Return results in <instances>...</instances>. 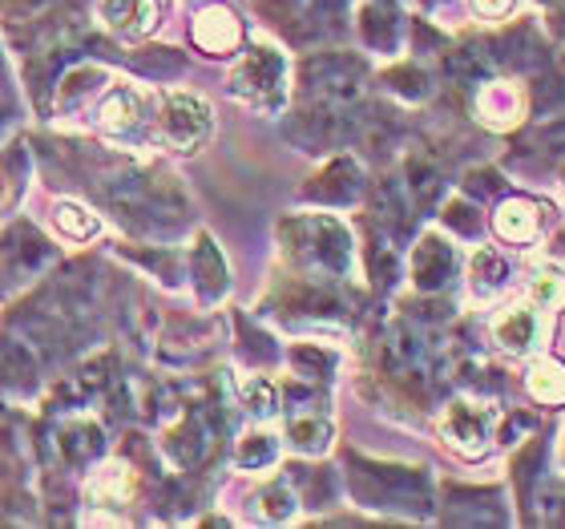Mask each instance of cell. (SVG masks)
Here are the masks:
<instances>
[{"mask_svg":"<svg viewBox=\"0 0 565 529\" xmlns=\"http://www.w3.org/2000/svg\"><path fill=\"white\" fill-rule=\"evenodd\" d=\"M162 134L178 150H194V146L206 141V134H211V109H206V102H199V97H190V94H174L166 102Z\"/></svg>","mask_w":565,"mask_h":529,"instance_id":"1","label":"cell"},{"mask_svg":"<svg viewBox=\"0 0 565 529\" xmlns=\"http://www.w3.org/2000/svg\"><path fill=\"white\" fill-rule=\"evenodd\" d=\"M509 4L513 0H472V9L481 12V17H501V12H509Z\"/></svg>","mask_w":565,"mask_h":529,"instance_id":"17","label":"cell"},{"mask_svg":"<svg viewBox=\"0 0 565 529\" xmlns=\"http://www.w3.org/2000/svg\"><path fill=\"white\" fill-rule=\"evenodd\" d=\"M537 207L525 199H509L501 211H497V235H505L509 243H530L533 231H537Z\"/></svg>","mask_w":565,"mask_h":529,"instance_id":"7","label":"cell"},{"mask_svg":"<svg viewBox=\"0 0 565 529\" xmlns=\"http://www.w3.org/2000/svg\"><path fill=\"white\" fill-rule=\"evenodd\" d=\"M420 283L424 287H440L445 283V275L452 271V251L445 247V243H436V239H428L420 251Z\"/></svg>","mask_w":565,"mask_h":529,"instance_id":"10","label":"cell"},{"mask_svg":"<svg viewBox=\"0 0 565 529\" xmlns=\"http://www.w3.org/2000/svg\"><path fill=\"white\" fill-rule=\"evenodd\" d=\"M542 141L550 146V150H565V118L554 121V126H545L542 130Z\"/></svg>","mask_w":565,"mask_h":529,"instance_id":"16","label":"cell"},{"mask_svg":"<svg viewBox=\"0 0 565 529\" xmlns=\"http://www.w3.org/2000/svg\"><path fill=\"white\" fill-rule=\"evenodd\" d=\"M521 109H525V97L509 82H484L481 94H477V114L497 130H509L521 118Z\"/></svg>","mask_w":565,"mask_h":529,"instance_id":"4","label":"cell"},{"mask_svg":"<svg viewBox=\"0 0 565 529\" xmlns=\"http://www.w3.org/2000/svg\"><path fill=\"white\" fill-rule=\"evenodd\" d=\"M291 436H295V445L299 448H311V453H316V448L328 445V424L323 421H295Z\"/></svg>","mask_w":565,"mask_h":529,"instance_id":"14","label":"cell"},{"mask_svg":"<svg viewBox=\"0 0 565 529\" xmlns=\"http://www.w3.org/2000/svg\"><path fill=\"white\" fill-rule=\"evenodd\" d=\"M501 283H505V263L497 260L493 251H477V255H472V292L484 299V295H493Z\"/></svg>","mask_w":565,"mask_h":529,"instance_id":"11","label":"cell"},{"mask_svg":"<svg viewBox=\"0 0 565 529\" xmlns=\"http://www.w3.org/2000/svg\"><path fill=\"white\" fill-rule=\"evenodd\" d=\"M243 396H247L250 412H259V416L275 412V389L267 384V380H250L247 389H243Z\"/></svg>","mask_w":565,"mask_h":529,"instance_id":"15","label":"cell"},{"mask_svg":"<svg viewBox=\"0 0 565 529\" xmlns=\"http://www.w3.org/2000/svg\"><path fill=\"white\" fill-rule=\"evenodd\" d=\"M106 24L118 36H146L158 24V0H106Z\"/></svg>","mask_w":565,"mask_h":529,"instance_id":"5","label":"cell"},{"mask_svg":"<svg viewBox=\"0 0 565 529\" xmlns=\"http://www.w3.org/2000/svg\"><path fill=\"white\" fill-rule=\"evenodd\" d=\"M57 231H61V235H70V239H89V235H97V231H102V223H97L85 207H77V202H65V207L57 211Z\"/></svg>","mask_w":565,"mask_h":529,"instance_id":"12","label":"cell"},{"mask_svg":"<svg viewBox=\"0 0 565 529\" xmlns=\"http://www.w3.org/2000/svg\"><path fill=\"white\" fill-rule=\"evenodd\" d=\"M533 299L542 307H562L565 304V279L562 275H537L533 279Z\"/></svg>","mask_w":565,"mask_h":529,"instance_id":"13","label":"cell"},{"mask_svg":"<svg viewBox=\"0 0 565 529\" xmlns=\"http://www.w3.org/2000/svg\"><path fill=\"white\" fill-rule=\"evenodd\" d=\"M138 118H141V97L130 94V89L109 94L106 106H102V126H109V130H130Z\"/></svg>","mask_w":565,"mask_h":529,"instance_id":"8","label":"cell"},{"mask_svg":"<svg viewBox=\"0 0 565 529\" xmlns=\"http://www.w3.org/2000/svg\"><path fill=\"white\" fill-rule=\"evenodd\" d=\"M493 331H497V343L513 356L537 352L545 340V324H542V311H537V307H509L505 316L493 324Z\"/></svg>","mask_w":565,"mask_h":529,"instance_id":"2","label":"cell"},{"mask_svg":"<svg viewBox=\"0 0 565 529\" xmlns=\"http://www.w3.org/2000/svg\"><path fill=\"white\" fill-rule=\"evenodd\" d=\"M194 41L202 49H211V53H226V49L238 45V21L231 9H206L199 12V21H194Z\"/></svg>","mask_w":565,"mask_h":529,"instance_id":"6","label":"cell"},{"mask_svg":"<svg viewBox=\"0 0 565 529\" xmlns=\"http://www.w3.org/2000/svg\"><path fill=\"white\" fill-rule=\"evenodd\" d=\"M489 412H481L477 404H457V409L445 416V436L457 448H465L469 457H481L484 453V436H489Z\"/></svg>","mask_w":565,"mask_h":529,"instance_id":"3","label":"cell"},{"mask_svg":"<svg viewBox=\"0 0 565 529\" xmlns=\"http://www.w3.org/2000/svg\"><path fill=\"white\" fill-rule=\"evenodd\" d=\"M530 392H533V400H542V404H565V368L554 364V360L537 364L530 377Z\"/></svg>","mask_w":565,"mask_h":529,"instance_id":"9","label":"cell"}]
</instances>
